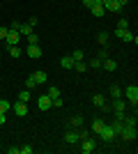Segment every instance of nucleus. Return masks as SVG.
Listing matches in <instances>:
<instances>
[{"label": "nucleus", "instance_id": "1", "mask_svg": "<svg viewBox=\"0 0 138 154\" xmlns=\"http://www.w3.org/2000/svg\"><path fill=\"white\" fill-rule=\"evenodd\" d=\"M122 94H124L127 103H131L133 108H136V103H138V88H136V85H129V88H124V90H122Z\"/></svg>", "mask_w": 138, "mask_h": 154}, {"label": "nucleus", "instance_id": "19", "mask_svg": "<svg viewBox=\"0 0 138 154\" xmlns=\"http://www.w3.org/2000/svg\"><path fill=\"white\" fill-rule=\"evenodd\" d=\"M72 60H74V62H83V60H85V53H83V51H74Z\"/></svg>", "mask_w": 138, "mask_h": 154}, {"label": "nucleus", "instance_id": "8", "mask_svg": "<svg viewBox=\"0 0 138 154\" xmlns=\"http://www.w3.org/2000/svg\"><path fill=\"white\" fill-rule=\"evenodd\" d=\"M37 106H39V110H48V108H53V99L48 94H41L37 99Z\"/></svg>", "mask_w": 138, "mask_h": 154}, {"label": "nucleus", "instance_id": "20", "mask_svg": "<svg viewBox=\"0 0 138 154\" xmlns=\"http://www.w3.org/2000/svg\"><path fill=\"white\" fill-rule=\"evenodd\" d=\"M92 103L101 108V106H104V103H106V99H104V97H101V94H94V97H92Z\"/></svg>", "mask_w": 138, "mask_h": 154}, {"label": "nucleus", "instance_id": "10", "mask_svg": "<svg viewBox=\"0 0 138 154\" xmlns=\"http://www.w3.org/2000/svg\"><path fill=\"white\" fill-rule=\"evenodd\" d=\"M12 110H14V113H16L19 117H26V115H28V103H23V101H16V103L12 106Z\"/></svg>", "mask_w": 138, "mask_h": 154}, {"label": "nucleus", "instance_id": "29", "mask_svg": "<svg viewBox=\"0 0 138 154\" xmlns=\"http://www.w3.org/2000/svg\"><path fill=\"white\" fill-rule=\"evenodd\" d=\"M28 44H39V37H37V35H35V32H32V35H28Z\"/></svg>", "mask_w": 138, "mask_h": 154}, {"label": "nucleus", "instance_id": "7", "mask_svg": "<svg viewBox=\"0 0 138 154\" xmlns=\"http://www.w3.org/2000/svg\"><path fill=\"white\" fill-rule=\"evenodd\" d=\"M94 147H97V143L92 140V138H83V140H81V152H83V154L94 152Z\"/></svg>", "mask_w": 138, "mask_h": 154}, {"label": "nucleus", "instance_id": "22", "mask_svg": "<svg viewBox=\"0 0 138 154\" xmlns=\"http://www.w3.org/2000/svg\"><path fill=\"white\" fill-rule=\"evenodd\" d=\"M35 88H37V81L32 76H28L26 78V90H35Z\"/></svg>", "mask_w": 138, "mask_h": 154}, {"label": "nucleus", "instance_id": "38", "mask_svg": "<svg viewBox=\"0 0 138 154\" xmlns=\"http://www.w3.org/2000/svg\"><path fill=\"white\" fill-rule=\"evenodd\" d=\"M60 106H62V99H60V97H58V99H53V108H60Z\"/></svg>", "mask_w": 138, "mask_h": 154}, {"label": "nucleus", "instance_id": "30", "mask_svg": "<svg viewBox=\"0 0 138 154\" xmlns=\"http://www.w3.org/2000/svg\"><path fill=\"white\" fill-rule=\"evenodd\" d=\"M111 94H113V99H118V97H122V90H120V88H115V85H113V88H111Z\"/></svg>", "mask_w": 138, "mask_h": 154}, {"label": "nucleus", "instance_id": "9", "mask_svg": "<svg viewBox=\"0 0 138 154\" xmlns=\"http://www.w3.org/2000/svg\"><path fill=\"white\" fill-rule=\"evenodd\" d=\"M28 58H32V60H37V58H41V46L39 44H28Z\"/></svg>", "mask_w": 138, "mask_h": 154}, {"label": "nucleus", "instance_id": "24", "mask_svg": "<svg viewBox=\"0 0 138 154\" xmlns=\"http://www.w3.org/2000/svg\"><path fill=\"white\" fill-rule=\"evenodd\" d=\"M7 48H9V55H12V58H21V48L19 46H7Z\"/></svg>", "mask_w": 138, "mask_h": 154}, {"label": "nucleus", "instance_id": "11", "mask_svg": "<svg viewBox=\"0 0 138 154\" xmlns=\"http://www.w3.org/2000/svg\"><path fill=\"white\" fill-rule=\"evenodd\" d=\"M32 28L35 26H30V23H28V21H26V23H19V35H21V37H28V35H32Z\"/></svg>", "mask_w": 138, "mask_h": 154}, {"label": "nucleus", "instance_id": "28", "mask_svg": "<svg viewBox=\"0 0 138 154\" xmlns=\"http://www.w3.org/2000/svg\"><path fill=\"white\" fill-rule=\"evenodd\" d=\"M46 94L51 97V99H58V97H60V90H58V88H51V90L46 92Z\"/></svg>", "mask_w": 138, "mask_h": 154}, {"label": "nucleus", "instance_id": "18", "mask_svg": "<svg viewBox=\"0 0 138 154\" xmlns=\"http://www.w3.org/2000/svg\"><path fill=\"white\" fill-rule=\"evenodd\" d=\"M69 124L76 127V129H81V127H83V117H81V115H74L72 120H69Z\"/></svg>", "mask_w": 138, "mask_h": 154}, {"label": "nucleus", "instance_id": "14", "mask_svg": "<svg viewBox=\"0 0 138 154\" xmlns=\"http://www.w3.org/2000/svg\"><path fill=\"white\" fill-rule=\"evenodd\" d=\"M101 67H104L106 71H115V67H118V64H115V60L106 58V60H101Z\"/></svg>", "mask_w": 138, "mask_h": 154}, {"label": "nucleus", "instance_id": "35", "mask_svg": "<svg viewBox=\"0 0 138 154\" xmlns=\"http://www.w3.org/2000/svg\"><path fill=\"white\" fill-rule=\"evenodd\" d=\"M97 58H99V60H106V58H108V51H106V48H101V51H99V55H97Z\"/></svg>", "mask_w": 138, "mask_h": 154}, {"label": "nucleus", "instance_id": "17", "mask_svg": "<svg viewBox=\"0 0 138 154\" xmlns=\"http://www.w3.org/2000/svg\"><path fill=\"white\" fill-rule=\"evenodd\" d=\"M74 69L78 71V74H85L90 67H87V62H74Z\"/></svg>", "mask_w": 138, "mask_h": 154}, {"label": "nucleus", "instance_id": "27", "mask_svg": "<svg viewBox=\"0 0 138 154\" xmlns=\"http://www.w3.org/2000/svg\"><path fill=\"white\" fill-rule=\"evenodd\" d=\"M9 108H12V103L7 101V99H0V110L5 113V110H9Z\"/></svg>", "mask_w": 138, "mask_h": 154}, {"label": "nucleus", "instance_id": "37", "mask_svg": "<svg viewBox=\"0 0 138 154\" xmlns=\"http://www.w3.org/2000/svg\"><path fill=\"white\" fill-rule=\"evenodd\" d=\"M83 5H85V7H87V9H90V7H92V5H97V0H83Z\"/></svg>", "mask_w": 138, "mask_h": 154}, {"label": "nucleus", "instance_id": "25", "mask_svg": "<svg viewBox=\"0 0 138 154\" xmlns=\"http://www.w3.org/2000/svg\"><path fill=\"white\" fill-rule=\"evenodd\" d=\"M97 42H99L101 46H104L106 42H108V32H99V35H97Z\"/></svg>", "mask_w": 138, "mask_h": 154}, {"label": "nucleus", "instance_id": "40", "mask_svg": "<svg viewBox=\"0 0 138 154\" xmlns=\"http://www.w3.org/2000/svg\"><path fill=\"white\" fill-rule=\"evenodd\" d=\"M118 2H120V7H124L127 2H129V0H118Z\"/></svg>", "mask_w": 138, "mask_h": 154}, {"label": "nucleus", "instance_id": "5", "mask_svg": "<svg viewBox=\"0 0 138 154\" xmlns=\"http://www.w3.org/2000/svg\"><path fill=\"white\" fill-rule=\"evenodd\" d=\"M120 136H122L124 140H136V136H138L136 124H124V127H122V131H120Z\"/></svg>", "mask_w": 138, "mask_h": 154}, {"label": "nucleus", "instance_id": "2", "mask_svg": "<svg viewBox=\"0 0 138 154\" xmlns=\"http://www.w3.org/2000/svg\"><path fill=\"white\" fill-rule=\"evenodd\" d=\"M115 129H113V124H104V127H101V131H99V138H101V140L104 143H113L115 140Z\"/></svg>", "mask_w": 138, "mask_h": 154}, {"label": "nucleus", "instance_id": "33", "mask_svg": "<svg viewBox=\"0 0 138 154\" xmlns=\"http://www.w3.org/2000/svg\"><path fill=\"white\" fill-rule=\"evenodd\" d=\"M7 32H9V28H5V26L0 28V39H2V42H5V37H7Z\"/></svg>", "mask_w": 138, "mask_h": 154}, {"label": "nucleus", "instance_id": "32", "mask_svg": "<svg viewBox=\"0 0 138 154\" xmlns=\"http://www.w3.org/2000/svg\"><path fill=\"white\" fill-rule=\"evenodd\" d=\"M19 154H32V147H30V145H23V147H19Z\"/></svg>", "mask_w": 138, "mask_h": 154}, {"label": "nucleus", "instance_id": "13", "mask_svg": "<svg viewBox=\"0 0 138 154\" xmlns=\"http://www.w3.org/2000/svg\"><path fill=\"white\" fill-rule=\"evenodd\" d=\"M60 67H62V69H74V60H72V55H65V58L60 60Z\"/></svg>", "mask_w": 138, "mask_h": 154}, {"label": "nucleus", "instance_id": "41", "mask_svg": "<svg viewBox=\"0 0 138 154\" xmlns=\"http://www.w3.org/2000/svg\"><path fill=\"white\" fill-rule=\"evenodd\" d=\"M0 58H2V51H0Z\"/></svg>", "mask_w": 138, "mask_h": 154}, {"label": "nucleus", "instance_id": "21", "mask_svg": "<svg viewBox=\"0 0 138 154\" xmlns=\"http://www.w3.org/2000/svg\"><path fill=\"white\" fill-rule=\"evenodd\" d=\"M104 120H94V122H92V131H94V134H99V131H101V127H104Z\"/></svg>", "mask_w": 138, "mask_h": 154}, {"label": "nucleus", "instance_id": "16", "mask_svg": "<svg viewBox=\"0 0 138 154\" xmlns=\"http://www.w3.org/2000/svg\"><path fill=\"white\" fill-rule=\"evenodd\" d=\"M32 78L37 81V85H41V83H46V81H48V76H46L44 71H35V74H32Z\"/></svg>", "mask_w": 138, "mask_h": 154}, {"label": "nucleus", "instance_id": "36", "mask_svg": "<svg viewBox=\"0 0 138 154\" xmlns=\"http://www.w3.org/2000/svg\"><path fill=\"white\" fill-rule=\"evenodd\" d=\"M118 28H129V21H127V19H120V23H118Z\"/></svg>", "mask_w": 138, "mask_h": 154}, {"label": "nucleus", "instance_id": "23", "mask_svg": "<svg viewBox=\"0 0 138 154\" xmlns=\"http://www.w3.org/2000/svg\"><path fill=\"white\" fill-rule=\"evenodd\" d=\"M19 101H23V103H28V101H30V90L19 92Z\"/></svg>", "mask_w": 138, "mask_h": 154}, {"label": "nucleus", "instance_id": "31", "mask_svg": "<svg viewBox=\"0 0 138 154\" xmlns=\"http://www.w3.org/2000/svg\"><path fill=\"white\" fill-rule=\"evenodd\" d=\"M122 127H124V122H122V120H118V122L113 124V129H115V134L120 136V131H122Z\"/></svg>", "mask_w": 138, "mask_h": 154}, {"label": "nucleus", "instance_id": "39", "mask_svg": "<svg viewBox=\"0 0 138 154\" xmlns=\"http://www.w3.org/2000/svg\"><path fill=\"white\" fill-rule=\"evenodd\" d=\"M7 120H5V113H2V110H0V124H5Z\"/></svg>", "mask_w": 138, "mask_h": 154}, {"label": "nucleus", "instance_id": "15", "mask_svg": "<svg viewBox=\"0 0 138 154\" xmlns=\"http://www.w3.org/2000/svg\"><path fill=\"white\" fill-rule=\"evenodd\" d=\"M90 12L94 14L97 19H101V16H104V14H106V9H104V7H101V5H92V7H90Z\"/></svg>", "mask_w": 138, "mask_h": 154}, {"label": "nucleus", "instance_id": "4", "mask_svg": "<svg viewBox=\"0 0 138 154\" xmlns=\"http://www.w3.org/2000/svg\"><path fill=\"white\" fill-rule=\"evenodd\" d=\"M115 37H120L122 42H133L138 44V37H133V32L129 28H115Z\"/></svg>", "mask_w": 138, "mask_h": 154}, {"label": "nucleus", "instance_id": "3", "mask_svg": "<svg viewBox=\"0 0 138 154\" xmlns=\"http://www.w3.org/2000/svg\"><path fill=\"white\" fill-rule=\"evenodd\" d=\"M113 113H115V117L118 120H122V115H124V108H127V99H122V97H118V99H113Z\"/></svg>", "mask_w": 138, "mask_h": 154}, {"label": "nucleus", "instance_id": "34", "mask_svg": "<svg viewBox=\"0 0 138 154\" xmlns=\"http://www.w3.org/2000/svg\"><path fill=\"white\" fill-rule=\"evenodd\" d=\"M83 138H90V131H85V129L78 131V140H83Z\"/></svg>", "mask_w": 138, "mask_h": 154}, {"label": "nucleus", "instance_id": "12", "mask_svg": "<svg viewBox=\"0 0 138 154\" xmlns=\"http://www.w3.org/2000/svg\"><path fill=\"white\" fill-rule=\"evenodd\" d=\"M65 143L67 145H76V143H78V131H67L65 134Z\"/></svg>", "mask_w": 138, "mask_h": 154}, {"label": "nucleus", "instance_id": "6", "mask_svg": "<svg viewBox=\"0 0 138 154\" xmlns=\"http://www.w3.org/2000/svg\"><path fill=\"white\" fill-rule=\"evenodd\" d=\"M21 35H19V30H9L7 32V37H5V44L7 46H19V42H21Z\"/></svg>", "mask_w": 138, "mask_h": 154}, {"label": "nucleus", "instance_id": "26", "mask_svg": "<svg viewBox=\"0 0 138 154\" xmlns=\"http://www.w3.org/2000/svg\"><path fill=\"white\" fill-rule=\"evenodd\" d=\"M87 67H92V69H99V67H101V60H99V58H92L90 62H87Z\"/></svg>", "mask_w": 138, "mask_h": 154}]
</instances>
